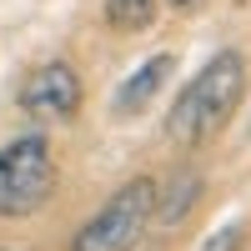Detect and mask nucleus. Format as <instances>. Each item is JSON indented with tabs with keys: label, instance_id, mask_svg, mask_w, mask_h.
<instances>
[{
	"label": "nucleus",
	"instance_id": "nucleus-5",
	"mask_svg": "<svg viewBox=\"0 0 251 251\" xmlns=\"http://www.w3.org/2000/svg\"><path fill=\"white\" fill-rule=\"evenodd\" d=\"M176 71V55H151V60H146V66H136L131 75H126L121 80V91L111 96V111L116 116H136V111H146V106H151V96L166 86V75H171Z\"/></svg>",
	"mask_w": 251,
	"mask_h": 251
},
{
	"label": "nucleus",
	"instance_id": "nucleus-6",
	"mask_svg": "<svg viewBox=\"0 0 251 251\" xmlns=\"http://www.w3.org/2000/svg\"><path fill=\"white\" fill-rule=\"evenodd\" d=\"M196 196H201V176H196V171H181L171 186H166V191H156V216H151V221L176 226V221L196 206Z\"/></svg>",
	"mask_w": 251,
	"mask_h": 251
},
{
	"label": "nucleus",
	"instance_id": "nucleus-9",
	"mask_svg": "<svg viewBox=\"0 0 251 251\" xmlns=\"http://www.w3.org/2000/svg\"><path fill=\"white\" fill-rule=\"evenodd\" d=\"M166 5L181 10V15H191V10H201V5H206V0H166Z\"/></svg>",
	"mask_w": 251,
	"mask_h": 251
},
{
	"label": "nucleus",
	"instance_id": "nucleus-2",
	"mask_svg": "<svg viewBox=\"0 0 251 251\" xmlns=\"http://www.w3.org/2000/svg\"><path fill=\"white\" fill-rule=\"evenodd\" d=\"M55 191V156L46 136H15L0 151V216H35Z\"/></svg>",
	"mask_w": 251,
	"mask_h": 251
},
{
	"label": "nucleus",
	"instance_id": "nucleus-8",
	"mask_svg": "<svg viewBox=\"0 0 251 251\" xmlns=\"http://www.w3.org/2000/svg\"><path fill=\"white\" fill-rule=\"evenodd\" d=\"M241 246V226H221V231L206 241V251H236Z\"/></svg>",
	"mask_w": 251,
	"mask_h": 251
},
{
	"label": "nucleus",
	"instance_id": "nucleus-3",
	"mask_svg": "<svg viewBox=\"0 0 251 251\" xmlns=\"http://www.w3.org/2000/svg\"><path fill=\"white\" fill-rule=\"evenodd\" d=\"M151 216H156V181L136 176L75 231L71 251H136V241L146 236Z\"/></svg>",
	"mask_w": 251,
	"mask_h": 251
},
{
	"label": "nucleus",
	"instance_id": "nucleus-4",
	"mask_svg": "<svg viewBox=\"0 0 251 251\" xmlns=\"http://www.w3.org/2000/svg\"><path fill=\"white\" fill-rule=\"evenodd\" d=\"M20 111L35 121H71L80 111V75L66 60H50V66L30 71V80L20 86Z\"/></svg>",
	"mask_w": 251,
	"mask_h": 251
},
{
	"label": "nucleus",
	"instance_id": "nucleus-1",
	"mask_svg": "<svg viewBox=\"0 0 251 251\" xmlns=\"http://www.w3.org/2000/svg\"><path fill=\"white\" fill-rule=\"evenodd\" d=\"M241 91H246V60L236 50H216L206 66L186 80V91L176 96L171 116H166V136L176 146H201L211 141L231 111L241 106Z\"/></svg>",
	"mask_w": 251,
	"mask_h": 251
},
{
	"label": "nucleus",
	"instance_id": "nucleus-7",
	"mask_svg": "<svg viewBox=\"0 0 251 251\" xmlns=\"http://www.w3.org/2000/svg\"><path fill=\"white\" fill-rule=\"evenodd\" d=\"M161 0H106V25L111 30H146L156 20Z\"/></svg>",
	"mask_w": 251,
	"mask_h": 251
}]
</instances>
